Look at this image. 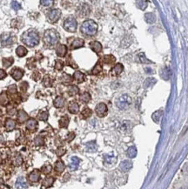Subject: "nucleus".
Here are the masks:
<instances>
[{
	"mask_svg": "<svg viewBox=\"0 0 188 189\" xmlns=\"http://www.w3.org/2000/svg\"><path fill=\"white\" fill-rule=\"evenodd\" d=\"M39 35L36 31L30 30L25 31L22 36V41L25 45L29 47H33L39 45Z\"/></svg>",
	"mask_w": 188,
	"mask_h": 189,
	"instance_id": "nucleus-1",
	"label": "nucleus"
},
{
	"mask_svg": "<svg viewBox=\"0 0 188 189\" xmlns=\"http://www.w3.org/2000/svg\"><path fill=\"white\" fill-rule=\"evenodd\" d=\"M80 31L84 35L94 36L98 31V25L93 20H85V22H83V24L80 27Z\"/></svg>",
	"mask_w": 188,
	"mask_h": 189,
	"instance_id": "nucleus-2",
	"label": "nucleus"
},
{
	"mask_svg": "<svg viewBox=\"0 0 188 189\" xmlns=\"http://www.w3.org/2000/svg\"><path fill=\"white\" fill-rule=\"evenodd\" d=\"M44 41L49 46H53V45H57L59 41V32L54 29H49V30L45 31V32L44 34Z\"/></svg>",
	"mask_w": 188,
	"mask_h": 189,
	"instance_id": "nucleus-3",
	"label": "nucleus"
},
{
	"mask_svg": "<svg viewBox=\"0 0 188 189\" xmlns=\"http://www.w3.org/2000/svg\"><path fill=\"white\" fill-rule=\"evenodd\" d=\"M78 28V22L72 16L66 18L64 22V29L69 32H76Z\"/></svg>",
	"mask_w": 188,
	"mask_h": 189,
	"instance_id": "nucleus-4",
	"label": "nucleus"
},
{
	"mask_svg": "<svg viewBox=\"0 0 188 189\" xmlns=\"http://www.w3.org/2000/svg\"><path fill=\"white\" fill-rule=\"evenodd\" d=\"M132 104V99L127 94H123L116 101V106L120 110H126Z\"/></svg>",
	"mask_w": 188,
	"mask_h": 189,
	"instance_id": "nucleus-5",
	"label": "nucleus"
},
{
	"mask_svg": "<svg viewBox=\"0 0 188 189\" xmlns=\"http://www.w3.org/2000/svg\"><path fill=\"white\" fill-rule=\"evenodd\" d=\"M1 43L3 46H9L16 42V37L10 32H4L1 35Z\"/></svg>",
	"mask_w": 188,
	"mask_h": 189,
	"instance_id": "nucleus-6",
	"label": "nucleus"
},
{
	"mask_svg": "<svg viewBox=\"0 0 188 189\" xmlns=\"http://www.w3.org/2000/svg\"><path fill=\"white\" fill-rule=\"evenodd\" d=\"M61 17V10L59 9H53L51 10L47 13V19L51 23H56L58 22Z\"/></svg>",
	"mask_w": 188,
	"mask_h": 189,
	"instance_id": "nucleus-7",
	"label": "nucleus"
},
{
	"mask_svg": "<svg viewBox=\"0 0 188 189\" xmlns=\"http://www.w3.org/2000/svg\"><path fill=\"white\" fill-rule=\"evenodd\" d=\"M91 12V8L87 4H83L79 5V7L77 9V13L80 17H87Z\"/></svg>",
	"mask_w": 188,
	"mask_h": 189,
	"instance_id": "nucleus-8",
	"label": "nucleus"
},
{
	"mask_svg": "<svg viewBox=\"0 0 188 189\" xmlns=\"http://www.w3.org/2000/svg\"><path fill=\"white\" fill-rule=\"evenodd\" d=\"M95 112L99 117H104L107 113V106L105 103H99L96 106Z\"/></svg>",
	"mask_w": 188,
	"mask_h": 189,
	"instance_id": "nucleus-9",
	"label": "nucleus"
},
{
	"mask_svg": "<svg viewBox=\"0 0 188 189\" xmlns=\"http://www.w3.org/2000/svg\"><path fill=\"white\" fill-rule=\"evenodd\" d=\"M85 45V41L82 39H74L73 41L71 43V45H70V49L71 50H74V49H78V48H80V47H83Z\"/></svg>",
	"mask_w": 188,
	"mask_h": 189,
	"instance_id": "nucleus-10",
	"label": "nucleus"
},
{
	"mask_svg": "<svg viewBox=\"0 0 188 189\" xmlns=\"http://www.w3.org/2000/svg\"><path fill=\"white\" fill-rule=\"evenodd\" d=\"M104 162L106 165H114L117 162L116 156L113 155V153H108L104 155Z\"/></svg>",
	"mask_w": 188,
	"mask_h": 189,
	"instance_id": "nucleus-11",
	"label": "nucleus"
},
{
	"mask_svg": "<svg viewBox=\"0 0 188 189\" xmlns=\"http://www.w3.org/2000/svg\"><path fill=\"white\" fill-rule=\"evenodd\" d=\"M56 53H57V55L59 57H60V58L65 57L66 55V53H67V47H66V45H65L63 44H59L57 46V48H56Z\"/></svg>",
	"mask_w": 188,
	"mask_h": 189,
	"instance_id": "nucleus-12",
	"label": "nucleus"
},
{
	"mask_svg": "<svg viewBox=\"0 0 188 189\" xmlns=\"http://www.w3.org/2000/svg\"><path fill=\"white\" fill-rule=\"evenodd\" d=\"M26 128L30 132H35L38 128V122L34 119H30L26 122Z\"/></svg>",
	"mask_w": 188,
	"mask_h": 189,
	"instance_id": "nucleus-13",
	"label": "nucleus"
},
{
	"mask_svg": "<svg viewBox=\"0 0 188 189\" xmlns=\"http://www.w3.org/2000/svg\"><path fill=\"white\" fill-rule=\"evenodd\" d=\"M80 163V159L74 156V157H71V163L69 165V168L71 171H75V170L78 169L79 167V165Z\"/></svg>",
	"mask_w": 188,
	"mask_h": 189,
	"instance_id": "nucleus-14",
	"label": "nucleus"
},
{
	"mask_svg": "<svg viewBox=\"0 0 188 189\" xmlns=\"http://www.w3.org/2000/svg\"><path fill=\"white\" fill-rule=\"evenodd\" d=\"M28 179L31 182H38L40 179V171L38 169L33 170L30 174Z\"/></svg>",
	"mask_w": 188,
	"mask_h": 189,
	"instance_id": "nucleus-15",
	"label": "nucleus"
},
{
	"mask_svg": "<svg viewBox=\"0 0 188 189\" xmlns=\"http://www.w3.org/2000/svg\"><path fill=\"white\" fill-rule=\"evenodd\" d=\"M119 167L123 172H128L132 167V162L131 160H124L120 163Z\"/></svg>",
	"mask_w": 188,
	"mask_h": 189,
	"instance_id": "nucleus-16",
	"label": "nucleus"
},
{
	"mask_svg": "<svg viewBox=\"0 0 188 189\" xmlns=\"http://www.w3.org/2000/svg\"><path fill=\"white\" fill-rule=\"evenodd\" d=\"M68 110L72 114H76L78 113L79 111V104L75 101H71L70 102V104L68 105Z\"/></svg>",
	"mask_w": 188,
	"mask_h": 189,
	"instance_id": "nucleus-17",
	"label": "nucleus"
},
{
	"mask_svg": "<svg viewBox=\"0 0 188 189\" xmlns=\"http://www.w3.org/2000/svg\"><path fill=\"white\" fill-rule=\"evenodd\" d=\"M4 126H5L6 131L10 132L16 127V121L13 120L12 119H6L5 123H4Z\"/></svg>",
	"mask_w": 188,
	"mask_h": 189,
	"instance_id": "nucleus-18",
	"label": "nucleus"
},
{
	"mask_svg": "<svg viewBox=\"0 0 188 189\" xmlns=\"http://www.w3.org/2000/svg\"><path fill=\"white\" fill-rule=\"evenodd\" d=\"M11 76L15 80H19L24 76V71L19 68H16L11 71Z\"/></svg>",
	"mask_w": 188,
	"mask_h": 189,
	"instance_id": "nucleus-19",
	"label": "nucleus"
},
{
	"mask_svg": "<svg viewBox=\"0 0 188 189\" xmlns=\"http://www.w3.org/2000/svg\"><path fill=\"white\" fill-rule=\"evenodd\" d=\"M54 181H55V179L53 177H47V178H45V179L43 180V182H42V189L48 188L50 187H51L53 185Z\"/></svg>",
	"mask_w": 188,
	"mask_h": 189,
	"instance_id": "nucleus-20",
	"label": "nucleus"
},
{
	"mask_svg": "<svg viewBox=\"0 0 188 189\" xmlns=\"http://www.w3.org/2000/svg\"><path fill=\"white\" fill-rule=\"evenodd\" d=\"M90 47H91V49L93 51H95L96 53H99L101 51H102V45L98 42V41H92V42H91L90 43Z\"/></svg>",
	"mask_w": 188,
	"mask_h": 189,
	"instance_id": "nucleus-21",
	"label": "nucleus"
},
{
	"mask_svg": "<svg viewBox=\"0 0 188 189\" xmlns=\"http://www.w3.org/2000/svg\"><path fill=\"white\" fill-rule=\"evenodd\" d=\"M27 188V183L24 177H19L16 181V188L17 189H25Z\"/></svg>",
	"mask_w": 188,
	"mask_h": 189,
	"instance_id": "nucleus-22",
	"label": "nucleus"
},
{
	"mask_svg": "<svg viewBox=\"0 0 188 189\" xmlns=\"http://www.w3.org/2000/svg\"><path fill=\"white\" fill-rule=\"evenodd\" d=\"M65 99L64 97H61V96L57 97V98L55 99V100H54V102H53L54 106L57 107V108H61V107H63V106H65Z\"/></svg>",
	"mask_w": 188,
	"mask_h": 189,
	"instance_id": "nucleus-23",
	"label": "nucleus"
},
{
	"mask_svg": "<svg viewBox=\"0 0 188 189\" xmlns=\"http://www.w3.org/2000/svg\"><path fill=\"white\" fill-rule=\"evenodd\" d=\"M73 79L75 80V81H77L78 83H82V82L85 81V74H84V73H82V72L79 71H77L74 72Z\"/></svg>",
	"mask_w": 188,
	"mask_h": 189,
	"instance_id": "nucleus-24",
	"label": "nucleus"
},
{
	"mask_svg": "<svg viewBox=\"0 0 188 189\" xmlns=\"http://www.w3.org/2000/svg\"><path fill=\"white\" fill-rule=\"evenodd\" d=\"M145 20L148 24H153L156 21V16L152 12H147L145 14Z\"/></svg>",
	"mask_w": 188,
	"mask_h": 189,
	"instance_id": "nucleus-25",
	"label": "nucleus"
},
{
	"mask_svg": "<svg viewBox=\"0 0 188 189\" xmlns=\"http://www.w3.org/2000/svg\"><path fill=\"white\" fill-rule=\"evenodd\" d=\"M124 70V66L122 64L118 63L114 65V67L111 70V73H113V75H119Z\"/></svg>",
	"mask_w": 188,
	"mask_h": 189,
	"instance_id": "nucleus-26",
	"label": "nucleus"
},
{
	"mask_svg": "<svg viewBox=\"0 0 188 189\" xmlns=\"http://www.w3.org/2000/svg\"><path fill=\"white\" fill-rule=\"evenodd\" d=\"M27 119H28V114L24 110H20L18 112V120L19 121V123H24Z\"/></svg>",
	"mask_w": 188,
	"mask_h": 189,
	"instance_id": "nucleus-27",
	"label": "nucleus"
},
{
	"mask_svg": "<svg viewBox=\"0 0 188 189\" xmlns=\"http://www.w3.org/2000/svg\"><path fill=\"white\" fill-rule=\"evenodd\" d=\"M86 150L90 153H94L98 150V146L95 141H91L86 144Z\"/></svg>",
	"mask_w": 188,
	"mask_h": 189,
	"instance_id": "nucleus-28",
	"label": "nucleus"
},
{
	"mask_svg": "<svg viewBox=\"0 0 188 189\" xmlns=\"http://www.w3.org/2000/svg\"><path fill=\"white\" fill-rule=\"evenodd\" d=\"M69 122L70 120L69 118H68V116L65 115V116H63V117L59 120V126L60 127H62V128H66V127L68 126V125H69Z\"/></svg>",
	"mask_w": 188,
	"mask_h": 189,
	"instance_id": "nucleus-29",
	"label": "nucleus"
},
{
	"mask_svg": "<svg viewBox=\"0 0 188 189\" xmlns=\"http://www.w3.org/2000/svg\"><path fill=\"white\" fill-rule=\"evenodd\" d=\"M27 52H28V51H27V49H26L25 47H24V46H19V47L16 49V53H17V55H18L19 58L25 57V56L27 54Z\"/></svg>",
	"mask_w": 188,
	"mask_h": 189,
	"instance_id": "nucleus-30",
	"label": "nucleus"
},
{
	"mask_svg": "<svg viewBox=\"0 0 188 189\" xmlns=\"http://www.w3.org/2000/svg\"><path fill=\"white\" fill-rule=\"evenodd\" d=\"M65 168V163L62 161V160H58L56 163H55V170L58 172V173H62L64 170Z\"/></svg>",
	"mask_w": 188,
	"mask_h": 189,
	"instance_id": "nucleus-31",
	"label": "nucleus"
},
{
	"mask_svg": "<svg viewBox=\"0 0 188 189\" xmlns=\"http://www.w3.org/2000/svg\"><path fill=\"white\" fill-rule=\"evenodd\" d=\"M91 114H92V111L90 108H88V107H86V108L83 110L82 112H81V119L86 120V119L89 118L90 116H91Z\"/></svg>",
	"mask_w": 188,
	"mask_h": 189,
	"instance_id": "nucleus-32",
	"label": "nucleus"
},
{
	"mask_svg": "<svg viewBox=\"0 0 188 189\" xmlns=\"http://www.w3.org/2000/svg\"><path fill=\"white\" fill-rule=\"evenodd\" d=\"M115 57L112 56V55H106L103 57V62L106 65H111V64H113L115 62Z\"/></svg>",
	"mask_w": 188,
	"mask_h": 189,
	"instance_id": "nucleus-33",
	"label": "nucleus"
},
{
	"mask_svg": "<svg viewBox=\"0 0 188 189\" xmlns=\"http://www.w3.org/2000/svg\"><path fill=\"white\" fill-rule=\"evenodd\" d=\"M136 155H137V148L134 146L130 147L127 149V156L129 158L132 159V158H135Z\"/></svg>",
	"mask_w": 188,
	"mask_h": 189,
	"instance_id": "nucleus-34",
	"label": "nucleus"
},
{
	"mask_svg": "<svg viewBox=\"0 0 188 189\" xmlns=\"http://www.w3.org/2000/svg\"><path fill=\"white\" fill-rule=\"evenodd\" d=\"M13 63H14V59L12 57L3 59V65H4V68H9Z\"/></svg>",
	"mask_w": 188,
	"mask_h": 189,
	"instance_id": "nucleus-35",
	"label": "nucleus"
},
{
	"mask_svg": "<svg viewBox=\"0 0 188 189\" xmlns=\"http://www.w3.org/2000/svg\"><path fill=\"white\" fill-rule=\"evenodd\" d=\"M91 97L89 92H84L79 97V100L82 103H88L90 100H91Z\"/></svg>",
	"mask_w": 188,
	"mask_h": 189,
	"instance_id": "nucleus-36",
	"label": "nucleus"
},
{
	"mask_svg": "<svg viewBox=\"0 0 188 189\" xmlns=\"http://www.w3.org/2000/svg\"><path fill=\"white\" fill-rule=\"evenodd\" d=\"M162 114H163V110H158V111H156L152 114V120H154L156 123H158L160 119H161V117H162Z\"/></svg>",
	"mask_w": 188,
	"mask_h": 189,
	"instance_id": "nucleus-37",
	"label": "nucleus"
},
{
	"mask_svg": "<svg viewBox=\"0 0 188 189\" xmlns=\"http://www.w3.org/2000/svg\"><path fill=\"white\" fill-rule=\"evenodd\" d=\"M60 80H61V82L62 83H64V84H70V83H71L72 82V78L68 75V74H66V73H64L63 75H62V77L60 78Z\"/></svg>",
	"mask_w": 188,
	"mask_h": 189,
	"instance_id": "nucleus-38",
	"label": "nucleus"
},
{
	"mask_svg": "<svg viewBox=\"0 0 188 189\" xmlns=\"http://www.w3.org/2000/svg\"><path fill=\"white\" fill-rule=\"evenodd\" d=\"M67 92L70 94V96H74L76 94H78L79 92V89L78 86H71L68 90H67Z\"/></svg>",
	"mask_w": 188,
	"mask_h": 189,
	"instance_id": "nucleus-39",
	"label": "nucleus"
},
{
	"mask_svg": "<svg viewBox=\"0 0 188 189\" xmlns=\"http://www.w3.org/2000/svg\"><path fill=\"white\" fill-rule=\"evenodd\" d=\"M102 66H101V65H100V63H97L96 64V65L93 67V69L91 70V74H93V75H96V74H99L100 73L101 71H102Z\"/></svg>",
	"mask_w": 188,
	"mask_h": 189,
	"instance_id": "nucleus-40",
	"label": "nucleus"
},
{
	"mask_svg": "<svg viewBox=\"0 0 188 189\" xmlns=\"http://www.w3.org/2000/svg\"><path fill=\"white\" fill-rule=\"evenodd\" d=\"M48 117H49V113H48V112H45V111L41 112L38 115V119L39 120H42V121L47 120H48Z\"/></svg>",
	"mask_w": 188,
	"mask_h": 189,
	"instance_id": "nucleus-41",
	"label": "nucleus"
},
{
	"mask_svg": "<svg viewBox=\"0 0 188 189\" xmlns=\"http://www.w3.org/2000/svg\"><path fill=\"white\" fill-rule=\"evenodd\" d=\"M156 83V80L153 79V78H147L146 81H145V84H144V86L145 88H148L150 86H152L153 84Z\"/></svg>",
	"mask_w": 188,
	"mask_h": 189,
	"instance_id": "nucleus-42",
	"label": "nucleus"
},
{
	"mask_svg": "<svg viewBox=\"0 0 188 189\" xmlns=\"http://www.w3.org/2000/svg\"><path fill=\"white\" fill-rule=\"evenodd\" d=\"M51 170H52V167L49 165V164H47V165H45V166H43L42 167V168H41V172L44 173V174H49L51 173Z\"/></svg>",
	"mask_w": 188,
	"mask_h": 189,
	"instance_id": "nucleus-43",
	"label": "nucleus"
},
{
	"mask_svg": "<svg viewBox=\"0 0 188 189\" xmlns=\"http://www.w3.org/2000/svg\"><path fill=\"white\" fill-rule=\"evenodd\" d=\"M22 163H23V159H22L21 155H19V154H16V156H15L14 159H13V164H14L15 166L19 167V166H21V165H22Z\"/></svg>",
	"mask_w": 188,
	"mask_h": 189,
	"instance_id": "nucleus-44",
	"label": "nucleus"
},
{
	"mask_svg": "<svg viewBox=\"0 0 188 189\" xmlns=\"http://www.w3.org/2000/svg\"><path fill=\"white\" fill-rule=\"evenodd\" d=\"M147 4H148L147 1H138V2H137L138 7L143 10H146V8L147 7Z\"/></svg>",
	"mask_w": 188,
	"mask_h": 189,
	"instance_id": "nucleus-45",
	"label": "nucleus"
},
{
	"mask_svg": "<svg viewBox=\"0 0 188 189\" xmlns=\"http://www.w3.org/2000/svg\"><path fill=\"white\" fill-rule=\"evenodd\" d=\"M40 4L45 7H50L54 4V1H52V0H41Z\"/></svg>",
	"mask_w": 188,
	"mask_h": 189,
	"instance_id": "nucleus-46",
	"label": "nucleus"
},
{
	"mask_svg": "<svg viewBox=\"0 0 188 189\" xmlns=\"http://www.w3.org/2000/svg\"><path fill=\"white\" fill-rule=\"evenodd\" d=\"M34 144L36 146H43L44 145V139L40 136H38L36 137L35 139H34Z\"/></svg>",
	"mask_w": 188,
	"mask_h": 189,
	"instance_id": "nucleus-47",
	"label": "nucleus"
},
{
	"mask_svg": "<svg viewBox=\"0 0 188 189\" xmlns=\"http://www.w3.org/2000/svg\"><path fill=\"white\" fill-rule=\"evenodd\" d=\"M139 61H140L141 63H152L151 61H149V60L146 58V56H145V54H144L143 52L139 53Z\"/></svg>",
	"mask_w": 188,
	"mask_h": 189,
	"instance_id": "nucleus-48",
	"label": "nucleus"
},
{
	"mask_svg": "<svg viewBox=\"0 0 188 189\" xmlns=\"http://www.w3.org/2000/svg\"><path fill=\"white\" fill-rule=\"evenodd\" d=\"M44 86H46V87H49L51 86V80L50 79L49 76H45V79H44Z\"/></svg>",
	"mask_w": 188,
	"mask_h": 189,
	"instance_id": "nucleus-49",
	"label": "nucleus"
},
{
	"mask_svg": "<svg viewBox=\"0 0 188 189\" xmlns=\"http://www.w3.org/2000/svg\"><path fill=\"white\" fill-rule=\"evenodd\" d=\"M11 7H12V9H14L15 10H18L21 9L20 4L19 2H17V1H12L11 2Z\"/></svg>",
	"mask_w": 188,
	"mask_h": 189,
	"instance_id": "nucleus-50",
	"label": "nucleus"
},
{
	"mask_svg": "<svg viewBox=\"0 0 188 189\" xmlns=\"http://www.w3.org/2000/svg\"><path fill=\"white\" fill-rule=\"evenodd\" d=\"M64 67V63L61 61V60H57L56 61V64H55V68L59 71H61Z\"/></svg>",
	"mask_w": 188,
	"mask_h": 189,
	"instance_id": "nucleus-51",
	"label": "nucleus"
},
{
	"mask_svg": "<svg viewBox=\"0 0 188 189\" xmlns=\"http://www.w3.org/2000/svg\"><path fill=\"white\" fill-rule=\"evenodd\" d=\"M16 87H17V86H16L15 85L10 86H9V88H8V92H10V94H12V95L17 94V88H16Z\"/></svg>",
	"mask_w": 188,
	"mask_h": 189,
	"instance_id": "nucleus-52",
	"label": "nucleus"
},
{
	"mask_svg": "<svg viewBox=\"0 0 188 189\" xmlns=\"http://www.w3.org/2000/svg\"><path fill=\"white\" fill-rule=\"evenodd\" d=\"M56 153H57V155L58 156H62V155H64L65 153V149L63 148V147H61V148H59V149L57 150Z\"/></svg>",
	"mask_w": 188,
	"mask_h": 189,
	"instance_id": "nucleus-53",
	"label": "nucleus"
},
{
	"mask_svg": "<svg viewBox=\"0 0 188 189\" xmlns=\"http://www.w3.org/2000/svg\"><path fill=\"white\" fill-rule=\"evenodd\" d=\"M7 112H8V114H10V115H13V114H15V112H16V109L14 108V107H9L8 109H7Z\"/></svg>",
	"mask_w": 188,
	"mask_h": 189,
	"instance_id": "nucleus-54",
	"label": "nucleus"
},
{
	"mask_svg": "<svg viewBox=\"0 0 188 189\" xmlns=\"http://www.w3.org/2000/svg\"><path fill=\"white\" fill-rule=\"evenodd\" d=\"M74 137H75V133L74 132H70L69 134H68V136H67V141H71L72 139H74Z\"/></svg>",
	"mask_w": 188,
	"mask_h": 189,
	"instance_id": "nucleus-55",
	"label": "nucleus"
},
{
	"mask_svg": "<svg viewBox=\"0 0 188 189\" xmlns=\"http://www.w3.org/2000/svg\"><path fill=\"white\" fill-rule=\"evenodd\" d=\"M6 77V72L4 70L0 69V80H3Z\"/></svg>",
	"mask_w": 188,
	"mask_h": 189,
	"instance_id": "nucleus-56",
	"label": "nucleus"
},
{
	"mask_svg": "<svg viewBox=\"0 0 188 189\" xmlns=\"http://www.w3.org/2000/svg\"><path fill=\"white\" fill-rule=\"evenodd\" d=\"M182 189H183V188H182Z\"/></svg>",
	"mask_w": 188,
	"mask_h": 189,
	"instance_id": "nucleus-57",
	"label": "nucleus"
}]
</instances>
